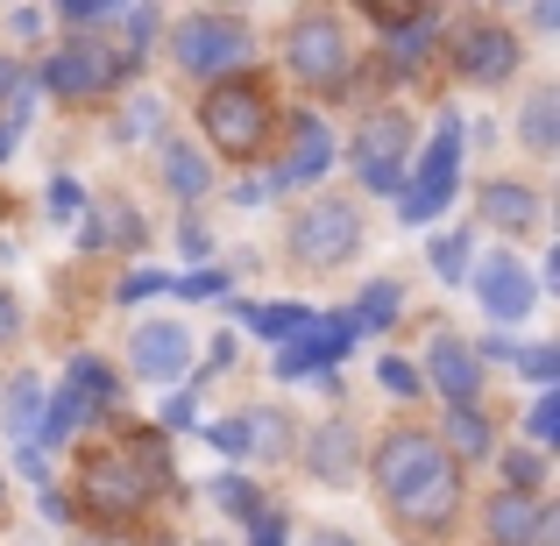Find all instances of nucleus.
<instances>
[{"mask_svg": "<svg viewBox=\"0 0 560 546\" xmlns=\"http://www.w3.org/2000/svg\"><path fill=\"white\" fill-rule=\"evenodd\" d=\"M8 142H14V128H0V156H8Z\"/></svg>", "mask_w": 560, "mask_h": 546, "instance_id": "nucleus-44", "label": "nucleus"}, {"mask_svg": "<svg viewBox=\"0 0 560 546\" xmlns=\"http://www.w3.org/2000/svg\"><path fill=\"white\" fill-rule=\"evenodd\" d=\"M390 313H397V284H370L348 320H355V334H362V327H390Z\"/></svg>", "mask_w": 560, "mask_h": 546, "instance_id": "nucleus-25", "label": "nucleus"}, {"mask_svg": "<svg viewBox=\"0 0 560 546\" xmlns=\"http://www.w3.org/2000/svg\"><path fill=\"white\" fill-rule=\"evenodd\" d=\"M348 341H355V320L348 313H334V320H313V327L299 334V341L277 356V376H305L313 362H341L348 356Z\"/></svg>", "mask_w": 560, "mask_h": 546, "instance_id": "nucleus-12", "label": "nucleus"}, {"mask_svg": "<svg viewBox=\"0 0 560 546\" xmlns=\"http://www.w3.org/2000/svg\"><path fill=\"white\" fill-rule=\"evenodd\" d=\"M43 405H50V391H43L36 376H22L8 391V433L22 440V448H36V426H43Z\"/></svg>", "mask_w": 560, "mask_h": 546, "instance_id": "nucleus-19", "label": "nucleus"}, {"mask_svg": "<svg viewBox=\"0 0 560 546\" xmlns=\"http://www.w3.org/2000/svg\"><path fill=\"white\" fill-rule=\"evenodd\" d=\"M150 128H156V100H136L128 121H121V136H150Z\"/></svg>", "mask_w": 560, "mask_h": 546, "instance_id": "nucleus-36", "label": "nucleus"}, {"mask_svg": "<svg viewBox=\"0 0 560 546\" xmlns=\"http://www.w3.org/2000/svg\"><path fill=\"white\" fill-rule=\"evenodd\" d=\"M405 142H411V121H405V114H370V121H362V136H355V164H362V178H370L376 191H390V185H397Z\"/></svg>", "mask_w": 560, "mask_h": 546, "instance_id": "nucleus-9", "label": "nucleus"}, {"mask_svg": "<svg viewBox=\"0 0 560 546\" xmlns=\"http://www.w3.org/2000/svg\"><path fill=\"white\" fill-rule=\"evenodd\" d=\"M518 362H525V376H533V383H553V369H560L553 348H518Z\"/></svg>", "mask_w": 560, "mask_h": 546, "instance_id": "nucleus-34", "label": "nucleus"}, {"mask_svg": "<svg viewBox=\"0 0 560 546\" xmlns=\"http://www.w3.org/2000/svg\"><path fill=\"white\" fill-rule=\"evenodd\" d=\"M206 128H213V142L228 156L262 150V136H270V100H262V85H248V79L213 85V93H206Z\"/></svg>", "mask_w": 560, "mask_h": 546, "instance_id": "nucleus-2", "label": "nucleus"}, {"mask_svg": "<svg viewBox=\"0 0 560 546\" xmlns=\"http://www.w3.org/2000/svg\"><path fill=\"white\" fill-rule=\"evenodd\" d=\"M248 539H256V546H284V511H248Z\"/></svg>", "mask_w": 560, "mask_h": 546, "instance_id": "nucleus-32", "label": "nucleus"}, {"mask_svg": "<svg viewBox=\"0 0 560 546\" xmlns=\"http://www.w3.org/2000/svg\"><path fill=\"white\" fill-rule=\"evenodd\" d=\"M114 71H121V65L107 57V43H71V50H57V57H50V71H43V79H50V93L85 100V93H107Z\"/></svg>", "mask_w": 560, "mask_h": 546, "instance_id": "nucleus-10", "label": "nucleus"}, {"mask_svg": "<svg viewBox=\"0 0 560 546\" xmlns=\"http://www.w3.org/2000/svg\"><path fill=\"white\" fill-rule=\"evenodd\" d=\"M156 483H164V454H156V440H136V448H114L85 468V504L107 511V519H128V511L150 504Z\"/></svg>", "mask_w": 560, "mask_h": 546, "instance_id": "nucleus-1", "label": "nucleus"}, {"mask_svg": "<svg viewBox=\"0 0 560 546\" xmlns=\"http://www.w3.org/2000/svg\"><path fill=\"white\" fill-rule=\"evenodd\" d=\"M447 511H454V468H433L419 490L397 497V519H405V525H440Z\"/></svg>", "mask_w": 560, "mask_h": 546, "instance_id": "nucleus-17", "label": "nucleus"}, {"mask_svg": "<svg viewBox=\"0 0 560 546\" xmlns=\"http://www.w3.org/2000/svg\"><path fill=\"white\" fill-rule=\"evenodd\" d=\"M454 178H462V121H440V136H433V150H425V164H419V178H411V191H405V206L397 213L405 220H433L440 206H447V191H454Z\"/></svg>", "mask_w": 560, "mask_h": 546, "instance_id": "nucleus-4", "label": "nucleus"}, {"mask_svg": "<svg viewBox=\"0 0 560 546\" xmlns=\"http://www.w3.org/2000/svg\"><path fill=\"white\" fill-rule=\"evenodd\" d=\"M128 362H136V376H150V383H178L191 369V334L178 320H142L136 341H128Z\"/></svg>", "mask_w": 560, "mask_h": 546, "instance_id": "nucleus-7", "label": "nucleus"}, {"mask_svg": "<svg viewBox=\"0 0 560 546\" xmlns=\"http://www.w3.org/2000/svg\"><path fill=\"white\" fill-rule=\"evenodd\" d=\"M504 476L518 483V497H525V490H539V476H547V462H539L533 448H511V454H504Z\"/></svg>", "mask_w": 560, "mask_h": 546, "instance_id": "nucleus-27", "label": "nucleus"}, {"mask_svg": "<svg viewBox=\"0 0 560 546\" xmlns=\"http://www.w3.org/2000/svg\"><path fill=\"white\" fill-rule=\"evenodd\" d=\"M65 22H71V28H100V22H114V8H93V0H71V8H65Z\"/></svg>", "mask_w": 560, "mask_h": 546, "instance_id": "nucleus-35", "label": "nucleus"}, {"mask_svg": "<svg viewBox=\"0 0 560 546\" xmlns=\"http://www.w3.org/2000/svg\"><path fill=\"white\" fill-rule=\"evenodd\" d=\"M525 426H533V440H539V448H547V440H560V405H553V397H539Z\"/></svg>", "mask_w": 560, "mask_h": 546, "instance_id": "nucleus-33", "label": "nucleus"}, {"mask_svg": "<svg viewBox=\"0 0 560 546\" xmlns=\"http://www.w3.org/2000/svg\"><path fill=\"white\" fill-rule=\"evenodd\" d=\"M50 213H57V220L79 213V185H71V178H57V185H50Z\"/></svg>", "mask_w": 560, "mask_h": 546, "instance_id": "nucleus-38", "label": "nucleus"}, {"mask_svg": "<svg viewBox=\"0 0 560 546\" xmlns=\"http://www.w3.org/2000/svg\"><path fill=\"white\" fill-rule=\"evenodd\" d=\"M206 440H213V448H228V454H248V433H242V419L213 426V433H206Z\"/></svg>", "mask_w": 560, "mask_h": 546, "instance_id": "nucleus-39", "label": "nucleus"}, {"mask_svg": "<svg viewBox=\"0 0 560 546\" xmlns=\"http://www.w3.org/2000/svg\"><path fill=\"white\" fill-rule=\"evenodd\" d=\"M185 299H213V291H228V277H220V270H199V277H185Z\"/></svg>", "mask_w": 560, "mask_h": 546, "instance_id": "nucleus-37", "label": "nucleus"}, {"mask_svg": "<svg viewBox=\"0 0 560 546\" xmlns=\"http://www.w3.org/2000/svg\"><path fill=\"white\" fill-rule=\"evenodd\" d=\"M213 497H220L228 511H242V519L256 511V483H242V476H220V483H213Z\"/></svg>", "mask_w": 560, "mask_h": 546, "instance_id": "nucleus-31", "label": "nucleus"}, {"mask_svg": "<svg viewBox=\"0 0 560 546\" xmlns=\"http://www.w3.org/2000/svg\"><path fill=\"white\" fill-rule=\"evenodd\" d=\"M8 93H14V71H8V65H0V100H8Z\"/></svg>", "mask_w": 560, "mask_h": 546, "instance_id": "nucleus-43", "label": "nucleus"}, {"mask_svg": "<svg viewBox=\"0 0 560 546\" xmlns=\"http://www.w3.org/2000/svg\"><path fill=\"white\" fill-rule=\"evenodd\" d=\"M425 369H433V383L447 391V405H468V397H476V356H468L454 334H433V356H425Z\"/></svg>", "mask_w": 560, "mask_h": 546, "instance_id": "nucleus-15", "label": "nucleus"}, {"mask_svg": "<svg viewBox=\"0 0 560 546\" xmlns=\"http://www.w3.org/2000/svg\"><path fill=\"white\" fill-rule=\"evenodd\" d=\"M433 468H447V454H440V440L433 433H390L383 440V454H376V483H383V497H405V490H419Z\"/></svg>", "mask_w": 560, "mask_h": 546, "instance_id": "nucleus-5", "label": "nucleus"}, {"mask_svg": "<svg viewBox=\"0 0 560 546\" xmlns=\"http://www.w3.org/2000/svg\"><path fill=\"white\" fill-rule=\"evenodd\" d=\"M383 50H390L397 71H419V57L433 50V14H383Z\"/></svg>", "mask_w": 560, "mask_h": 546, "instance_id": "nucleus-18", "label": "nucleus"}, {"mask_svg": "<svg viewBox=\"0 0 560 546\" xmlns=\"http://www.w3.org/2000/svg\"><path fill=\"white\" fill-rule=\"evenodd\" d=\"M433 270L440 277H462L468 270V234H440V242H433Z\"/></svg>", "mask_w": 560, "mask_h": 546, "instance_id": "nucleus-29", "label": "nucleus"}, {"mask_svg": "<svg viewBox=\"0 0 560 546\" xmlns=\"http://www.w3.org/2000/svg\"><path fill=\"white\" fill-rule=\"evenodd\" d=\"M376 376H383V391H390V397H411V391H419V369L397 362V356H383V362H376Z\"/></svg>", "mask_w": 560, "mask_h": 546, "instance_id": "nucleus-30", "label": "nucleus"}, {"mask_svg": "<svg viewBox=\"0 0 560 546\" xmlns=\"http://www.w3.org/2000/svg\"><path fill=\"white\" fill-rule=\"evenodd\" d=\"M553 121H560V93H533V107H525V150L547 156L553 150Z\"/></svg>", "mask_w": 560, "mask_h": 546, "instance_id": "nucleus-23", "label": "nucleus"}, {"mask_svg": "<svg viewBox=\"0 0 560 546\" xmlns=\"http://www.w3.org/2000/svg\"><path fill=\"white\" fill-rule=\"evenodd\" d=\"M313 546H355V539H341V533H319Z\"/></svg>", "mask_w": 560, "mask_h": 546, "instance_id": "nucleus-42", "label": "nucleus"}, {"mask_svg": "<svg viewBox=\"0 0 560 546\" xmlns=\"http://www.w3.org/2000/svg\"><path fill=\"white\" fill-rule=\"evenodd\" d=\"M313 468L319 476H348V468H355V440H348L341 426H327V433L313 440Z\"/></svg>", "mask_w": 560, "mask_h": 546, "instance_id": "nucleus-24", "label": "nucleus"}, {"mask_svg": "<svg viewBox=\"0 0 560 546\" xmlns=\"http://www.w3.org/2000/svg\"><path fill=\"white\" fill-rule=\"evenodd\" d=\"M164 178H171V191H178V199H199L213 171H206L199 150H185V142H164Z\"/></svg>", "mask_w": 560, "mask_h": 546, "instance_id": "nucleus-22", "label": "nucleus"}, {"mask_svg": "<svg viewBox=\"0 0 560 546\" xmlns=\"http://www.w3.org/2000/svg\"><path fill=\"white\" fill-rule=\"evenodd\" d=\"M14 334H22V313H14V299L0 291V341H14Z\"/></svg>", "mask_w": 560, "mask_h": 546, "instance_id": "nucleus-40", "label": "nucleus"}, {"mask_svg": "<svg viewBox=\"0 0 560 546\" xmlns=\"http://www.w3.org/2000/svg\"><path fill=\"white\" fill-rule=\"evenodd\" d=\"M291 71H299V79H313V85H334V79H341V71H348V36H341V22L313 14V22L291 28Z\"/></svg>", "mask_w": 560, "mask_h": 546, "instance_id": "nucleus-8", "label": "nucleus"}, {"mask_svg": "<svg viewBox=\"0 0 560 546\" xmlns=\"http://www.w3.org/2000/svg\"><path fill=\"white\" fill-rule=\"evenodd\" d=\"M454 65H462L468 79H504V71L518 65V43H511L504 28H462V36H454Z\"/></svg>", "mask_w": 560, "mask_h": 546, "instance_id": "nucleus-13", "label": "nucleus"}, {"mask_svg": "<svg viewBox=\"0 0 560 546\" xmlns=\"http://www.w3.org/2000/svg\"><path fill=\"white\" fill-rule=\"evenodd\" d=\"M178 57L191 71H228V65H242L248 57V28L234 22V14H199V22H185V36H178Z\"/></svg>", "mask_w": 560, "mask_h": 546, "instance_id": "nucleus-6", "label": "nucleus"}, {"mask_svg": "<svg viewBox=\"0 0 560 546\" xmlns=\"http://www.w3.org/2000/svg\"><path fill=\"white\" fill-rule=\"evenodd\" d=\"M242 320L256 334H270V341H299V334L313 327V313H305V305H242Z\"/></svg>", "mask_w": 560, "mask_h": 546, "instance_id": "nucleus-21", "label": "nucleus"}, {"mask_svg": "<svg viewBox=\"0 0 560 546\" xmlns=\"http://www.w3.org/2000/svg\"><path fill=\"white\" fill-rule=\"evenodd\" d=\"M291 136H299V156H291V164H277L270 185H299V178H313V171H327V156H334L327 121H319V114H299V121H291Z\"/></svg>", "mask_w": 560, "mask_h": 546, "instance_id": "nucleus-16", "label": "nucleus"}, {"mask_svg": "<svg viewBox=\"0 0 560 546\" xmlns=\"http://www.w3.org/2000/svg\"><path fill=\"white\" fill-rule=\"evenodd\" d=\"M482 213H490L497 228L518 234V228H533V220H539V199L525 185H490V191H482Z\"/></svg>", "mask_w": 560, "mask_h": 546, "instance_id": "nucleus-20", "label": "nucleus"}, {"mask_svg": "<svg viewBox=\"0 0 560 546\" xmlns=\"http://www.w3.org/2000/svg\"><path fill=\"white\" fill-rule=\"evenodd\" d=\"M447 433H454V448H462V454H482V448H490V426H482V419H476L468 405H454Z\"/></svg>", "mask_w": 560, "mask_h": 546, "instance_id": "nucleus-26", "label": "nucleus"}, {"mask_svg": "<svg viewBox=\"0 0 560 546\" xmlns=\"http://www.w3.org/2000/svg\"><path fill=\"white\" fill-rule=\"evenodd\" d=\"M242 433H248V448H262V454H277V448H284V419H270V411H248V419H242Z\"/></svg>", "mask_w": 560, "mask_h": 546, "instance_id": "nucleus-28", "label": "nucleus"}, {"mask_svg": "<svg viewBox=\"0 0 560 546\" xmlns=\"http://www.w3.org/2000/svg\"><path fill=\"white\" fill-rule=\"evenodd\" d=\"M490 533H497V546H539V539L553 533V519L533 504V497H518V490H511V497H497Z\"/></svg>", "mask_w": 560, "mask_h": 546, "instance_id": "nucleus-14", "label": "nucleus"}, {"mask_svg": "<svg viewBox=\"0 0 560 546\" xmlns=\"http://www.w3.org/2000/svg\"><path fill=\"white\" fill-rule=\"evenodd\" d=\"M476 291H482V305H490V320H525V313H533V299H539L533 270H525L518 256H490V263H482V277H476Z\"/></svg>", "mask_w": 560, "mask_h": 546, "instance_id": "nucleus-11", "label": "nucleus"}, {"mask_svg": "<svg viewBox=\"0 0 560 546\" xmlns=\"http://www.w3.org/2000/svg\"><path fill=\"white\" fill-rule=\"evenodd\" d=\"M156 284H164V277H156V270H142V277H128V284H121V291H128V299H150V291H156Z\"/></svg>", "mask_w": 560, "mask_h": 546, "instance_id": "nucleus-41", "label": "nucleus"}, {"mask_svg": "<svg viewBox=\"0 0 560 546\" xmlns=\"http://www.w3.org/2000/svg\"><path fill=\"white\" fill-rule=\"evenodd\" d=\"M355 242H362V220H355V206H341V199L305 206L299 228H291V256H299L305 270H327V263H341Z\"/></svg>", "mask_w": 560, "mask_h": 546, "instance_id": "nucleus-3", "label": "nucleus"}]
</instances>
